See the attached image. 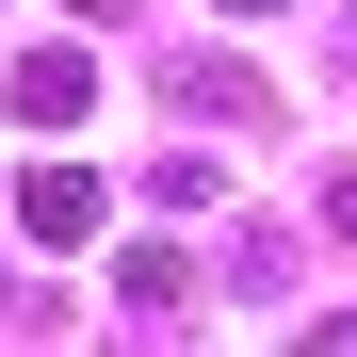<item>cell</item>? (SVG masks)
<instances>
[{"instance_id": "cell-1", "label": "cell", "mask_w": 357, "mask_h": 357, "mask_svg": "<svg viewBox=\"0 0 357 357\" xmlns=\"http://www.w3.org/2000/svg\"><path fill=\"white\" fill-rule=\"evenodd\" d=\"M17 227H33V244H98V178L82 162H33L17 178Z\"/></svg>"}, {"instance_id": "cell-2", "label": "cell", "mask_w": 357, "mask_h": 357, "mask_svg": "<svg viewBox=\"0 0 357 357\" xmlns=\"http://www.w3.org/2000/svg\"><path fill=\"white\" fill-rule=\"evenodd\" d=\"M0 98H17L33 130H66V114L98 98V49H17V82H0Z\"/></svg>"}, {"instance_id": "cell-3", "label": "cell", "mask_w": 357, "mask_h": 357, "mask_svg": "<svg viewBox=\"0 0 357 357\" xmlns=\"http://www.w3.org/2000/svg\"><path fill=\"white\" fill-rule=\"evenodd\" d=\"M114 309H130V325H178V309H195V276H178L162 244H130V260H114Z\"/></svg>"}, {"instance_id": "cell-4", "label": "cell", "mask_w": 357, "mask_h": 357, "mask_svg": "<svg viewBox=\"0 0 357 357\" xmlns=\"http://www.w3.org/2000/svg\"><path fill=\"white\" fill-rule=\"evenodd\" d=\"M178 114H227V130H244V114H260V82H244V66H178Z\"/></svg>"}, {"instance_id": "cell-5", "label": "cell", "mask_w": 357, "mask_h": 357, "mask_svg": "<svg viewBox=\"0 0 357 357\" xmlns=\"http://www.w3.org/2000/svg\"><path fill=\"white\" fill-rule=\"evenodd\" d=\"M292 357H357V309H325V325H309V341H292Z\"/></svg>"}, {"instance_id": "cell-6", "label": "cell", "mask_w": 357, "mask_h": 357, "mask_svg": "<svg viewBox=\"0 0 357 357\" xmlns=\"http://www.w3.org/2000/svg\"><path fill=\"white\" fill-rule=\"evenodd\" d=\"M325 227H341V244H357V162H341V178H325Z\"/></svg>"}, {"instance_id": "cell-7", "label": "cell", "mask_w": 357, "mask_h": 357, "mask_svg": "<svg viewBox=\"0 0 357 357\" xmlns=\"http://www.w3.org/2000/svg\"><path fill=\"white\" fill-rule=\"evenodd\" d=\"M341 82H357V17H341Z\"/></svg>"}, {"instance_id": "cell-8", "label": "cell", "mask_w": 357, "mask_h": 357, "mask_svg": "<svg viewBox=\"0 0 357 357\" xmlns=\"http://www.w3.org/2000/svg\"><path fill=\"white\" fill-rule=\"evenodd\" d=\"M227 17H276V0H227Z\"/></svg>"}]
</instances>
